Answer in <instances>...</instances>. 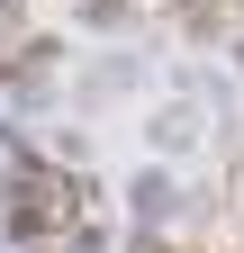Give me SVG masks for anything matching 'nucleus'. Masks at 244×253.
Instances as JSON below:
<instances>
[{"mask_svg": "<svg viewBox=\"0 0 244 253\" xmlns=\"http://www.w3.org/2000/svg\"><path fill=\"white\" fill-rule=\"evenodd\" d=\"M64 217V199H54V172H18V190H9V226H54Z\"/></svg>", "mask_w": 244, "mask_h": 253, "instance_id": "1", "label": "nucleus"}]
</instances>
